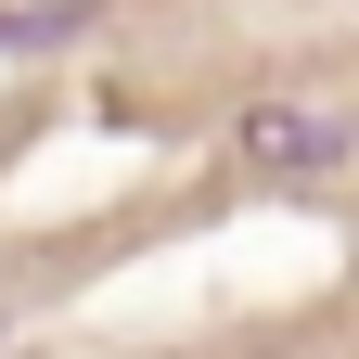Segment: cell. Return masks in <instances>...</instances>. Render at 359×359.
<instances>
[{"label": "cell", "instance_id": "1", "mask_svg": "<svg viewBox=\"0 0 359 359\" xmlns=\"http://www.w3.org/2000/svg\"><path fill=\"white\" fill-rule=\"evenodd\" d=\"M359 154V128L334 103H295V90H257V103L231 116V167L244 180H334Z\"/></svg>", "mask_w": 359, "mask_h": 359}]
</instances>
